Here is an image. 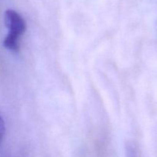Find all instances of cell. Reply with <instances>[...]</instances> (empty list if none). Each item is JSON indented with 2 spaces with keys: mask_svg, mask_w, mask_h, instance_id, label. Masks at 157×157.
Listing matches in <instances>:
<instances>
[{
  "mask_svg": "<svg viewBox=\"0 0 157 157\" xmlns=\"http://www.w3.org/2000/svg\"><path fill=\"white\" fill-rule=\"evenodd\" d=\"M4 22L8 33L6 36L18 39L26 30V23L18 12L7 9L4 13Z\"/></svg>",
  "mask_w": 157,
  "mask_h": 157,
  "instance_id": "6da1fadb",
  "label": "cell"
},
{
  "mask_svg": "<svg viewBox=\"0 0 157 157\" xmlns=\"http://www.w3.org/2000/svg\"><path fill=\"white\" fill-rule=\"evenodd\" d=\"M126 157H140L139 149L136 143L128 140L125 143Z\"/></svg>",
  "mask_w": 157,
  "mask_h": 157,
  "instance_id": "7a4b0ae2",
  "label": "cell"
}]
</instances>
